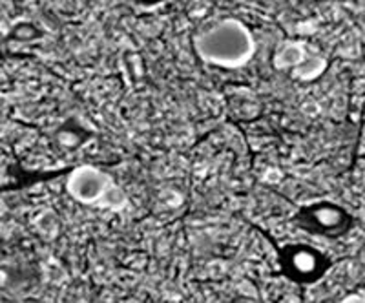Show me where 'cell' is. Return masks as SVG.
<instances>
[{"label":"cell","mask_w":365,"mask_h":303,"mask_svg":"<svg viewBox=\"0 0 365 303\" xmlns=\"http://www.w3.org/2000/svg\"><path fill=\"white\" fill-rule=\"evenodd\" d=\"M205 63L223 68H240L252 58L256 42L243 22L227 19L195 41Z\"/></svg>","instance_id":"cell-1"},{"label":"cell","mask_w":365,"mask_h":303,"mask_svg":"<svg viewBox=\"0 0 365 303\" xmlns=\"http://www.w3.org/2000/svg\"><path fill=\"white\" fill-rule=\"evenodd\" d=\"M112 179L93 166H79L68 181V192L73 200L86 205H99L103 195L112 187Z\"/></svg>","instance_id":"cell-2"},{"label":"cell","mask_w":365,"mask_h":303,"mask_svg":"<svg viewBox=\"0 0 365 303\" xmlns=\"http://www.w3.org/2000/svg\"><path fill=\"white\" fill-rule=\"evenodd\" d=\"M307 58V50L299 42L287 44L278 55H276V66L278 68H298Z\"/></svg>","instance_id":"cell-3"},{"label":"cell","mask_w":365,"mask_h":303,"mask_svg":"<svg viewBox=\"0 0 365 303\" xmlns=\"http://www.w3.org/2000/svg\"><path fill=\"white\" fill-rule=\"evenodd\" d=\"M324 70H325L324 58L307 57L298 68H294V75L296 77H299L302 81H311V79H316V77H318Z\"/></svg>","instance_id":"cell-4"},{"label":"cell","mask_w":365,"mask_h":303,"mask_svg":"<svg viewBox=\"0 0 365 303\" xmlns=\"http://www.w3.org/2000/svg\"><path fill=\"white\" fill-rule=\"evenodd\" d=\"M126 203H128V197L119 187L112 185V187L106 190V194L103 195V200L99 201L101 207L112 208V210H120V208H125Z\"/></svg>","instance_id":"cell-5"}]
</instances>
